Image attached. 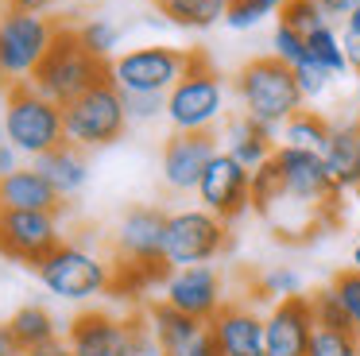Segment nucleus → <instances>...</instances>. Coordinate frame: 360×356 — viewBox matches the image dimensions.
Instances as JSON below:
<instances>
[{
	"label": "nucleus",
	"mask_w": 360,
	"mask_h": 356,
	"mask_svg": "<svg viewBox=\"0 0 360 356\" xmlns=\"http://www.w3.org/2000/svg\"><path fill=\"white\" fill-rule=\"evenodd\" d=\"M310 356H360L356 352V333L318 329L314 341H310Z\"/></svg>",
	"instance_id": "obj_35"
},
{
	"label": "nucleus",
	"mask_w": 360,
	"mask_h": 356,
	"mask_svg": "<svg viewBox=\"0 0 360 356\" xmlns=\"http://www.w3.org/2000/svg\"><path fill=\"white\" fill-rule=\"evenodd\" d=\"M352 124H356V136H360V113H356V120H352Z\"/></svg>",
	"instance_id": "obj_49"
},
{
	"label": "nucleus",
	"mask_w": 360,
	"mask_h": 356,
	"mask_svg": "<svg viewBox=\"0 0 360 356\" xmlns=\"http://www.w3.org/2000/svg\"><path fill=\"white\" fill-rule=\"evenodd\" d=\"M35 167L47 174V182L55 186L58 193H63V201L74 198V193H82V190H86V182H89L86 147H74V144H63V147H55V151L39 155Z\"/></svg>",
	"instance_id": "obj_21"
},
{
	"label": "nucleus",
	"mask_w": 360,
	"mask_h": 356,
	"mask_svg": "<svg viewBox=\"0 0 360 356\" xmlns=\"http://www.w3.org/2000/svg\"><path fill=\"white\" fill-rule=\"evenodd\" d=\"M58 0H4V8H12V12H35V15H43V12H51Z\"/></svg>",
	"instance_id": "obj_39"
},
{
	"label": "nucleus",
	"mask_w": 360,
	"mask_h": 356,
	"mask_svg": "<svg viewBox=\"0 0 360 356\" xmlns=\"http://www.w3.org/2000/svg\"><path fill=\"white\" fill-rule=\"evenodd\" d=\"M264 329H267V356H310V341L318 333L310 294L275 302L271 314L264 317Z\"/></svg>",
	"instance_id": "obj_15"
},
{
	"label": "nucleus",
	"mask_w": 360,
	"mask_h": 356,
	"mask_svg": "<svg viewBox=\"0 0 360 356\" xmlns=\"http://www.w3.org/2000/svg\"><path fill=\"white\" fill-rule=\"evenodd\" d=\"M24 348L16 345V337H12V329H8V322H0V356H20Z\"/></svg>",
	"instance_id": "obj_43"
},
{
	"label": "nucleus",
	"mask_w": 360,
	"mask_h": 356,
	"mask_svg": "<svg viewBox=\"0 0 360 356\" xmlns=\"http://www.w3.org/2000/svg\"><path fill=\"white\" fill-rule=\"evenodd\" d=\"M27 356H74V352H70V345H66V341L58 337V341H51V345L35 348V352H27Z\"/></svg>",
	"instance_id": "obj_44"
},
{
	"label": "nucleus",
	"mask_w": 360,
	"mask_h": 356,
	"mask_svg": "<svg viewBox=\"0 0 360 356\" xmlns=\"http://www.w3.org/2000/svg\"><path fill=\"white\" fill-rule=\"evenodd\" d=\"M229 4H240V0H229Z\"/></svg>",
	"instance_id": "obj_51"
},
{
	"label": "nucleus",
	"mask_w": 360,
	"mask_h": 356,
	"mask_svg": "<svg viewBox=\"0 0 360 356\" xmlns=\"http://www.w3.org/2000/svg\"><path fill=\"white\" fill-rule=\"evenodd\" d=\"M63 213L39 209H0V255L12 263L39 267L63 244Z\"/></svg>",
	"instance_id": "obj_11"
},
{
	"label": "nucleus",
	"mask_w": 360,
	"mask_h": 356,
	"mask_svg": "<svg viewBox=\"0 0 360 356\" xmlns=\"http://www.w3.org/2000/svg\"><path fill=\"white\" fill-rule=\"evenodd\" d=\"M283 201V174H279V163L275 155L264 163V167L252 170V209L259 217H271Z\"/></svg>",
	"instance_id": "obj_26"
},
{
	"label": "nucleus",
	"mask_w": 360,
	"mask_h": 356,
	"mask_svg": "<svg viewBox=\"0 0 360 356\" xmlns=\"http://www.w3.org/2000/svg\"><path fill=\"white\" fill-rule=\"evenodd\" d=\"M4 132L8 144L27 159L55 151L66 144V124H63V105L39 93L32 82H8L4 85Z\"/></svg>",
	"instance_id": "obj_2"
},
{
	"label": "nucleus",
	"mask_w": 360,
	"mask_h": 356,
	"mask_svg": "<svg viewBox=\"0 0 360 356\" xmlns=\"http://www.w3.org/2000/svg\"><path fill=\"white\" fill-rule=\"evenodd\" d=\"M329 286H333V294L341 298L345 314H349L352 329L360 333V271L356 267H341L333 279H329Z\"/></svg>",
	"instance_id": "obj_34"
},
{
	"label": "nucleus",
	"mask_w": 360,
	"mask_h": 356,
	"mask_svg": "<svg viewBox=\"0 0 360 356\" xmlns=\"http://www.w3.org/2000/svg\"><path fill=\"white\" fill-rule=\"evenodd\" d=\"M143 317H148V325L155 329L159 345H163L167 352H174V348H182V345H190V341H198L205 329H210L205 322H198V317L182 314L179 306H171L167 298L148 302V306H143Z\"/></svg>",
	"instance_id": "obj_22"
},
{
	"label": "nucleus",
	"mask_w": 360,
	"mask_h": 356,
	"mask_svg": "<svg viewBox=\"0 0 360 356\" xmlns=\"http://www.w3.org/2000/svg\"><path fill=\"white\" fill-rule=\"evenodd\" d=\"M295 294H302V279L290 267H271L256 283V298H267V302H283V298H295Z\"/></svg>",
	"instance_id": "obj_30"
},
{
	"label": "nucleus",
	"mask_w": 360,
	"mask_h": 356,
	"mask_svg": "<svg viewBox=\"0 0 360 356\" xmlns=\"http://www.w3.org/2000/svg\"><path fill=\"white\" fill-rule=\"evenodd\" d=\"M35 271H39V283L66 302H89L97 294H109L112 286V263L70 240H63Z\"/></svg>",
	"instance_id": "obj_7"
},
{
	"label": "nucleus",
	"mask_w": 360,
	"mask_h": 356,
	"mask_svg": "<svg viewBox=\"0 0 360 356\" xmlns=\"http://www.w3.org/2000/svg\"><path fill=\"white\" fill-rule=\"evenodd\" d=\"M58 35V23L35 12H12L4 8L0 15V82H27L43 54L51 51Z\"/></svg>",
	"instance_id": "obj_8"
},
{
	"label": "nucleus",
	"mask_w": 360,
	"mask_h": 356,
	"mask_svg": "<svg viewBox=\"0 0 360 356\" xmlns=\"http://www.w3.org/2000/svg\"><path fill=\"white\" fill-rule=\"evenodd\" d=\"M225 116V77L205 51H190V66L167 93V120L174 132H213Z\"/></svg>",
	"instance_id": "obj_4"
},
{
	"label": "nucleus",
	"mask_w": 360,
	"mask_h": 356,
	"mask_svg": "<svg viewBox=\"0 0 360 356\" xmlns=\"http://www.w3.org/2000/svg\"><path fill=\"white\" fill-rule=\"evenodd\" d=\"M221 151V139L213 132H171L163 144V186L174 193L198 190L205 167Z\"/></svg>",
	"instance_id": "obj_13"
},
{
	"label": "nucleus",
	"mask_w": 360,
	"mask_h": 356,
	"mask_svg": "<svg viewBox=\"0 0 360 356\" xmlns=\"http://www.w3.org/2000/svg\"><path fill=\"white\" fill-rule=\"evenodd\" d=\"M78 39H82V46H86L89 54H97V58L109 62L112 54H117V46H120V27H117L112 20L94 15V20H86V23L78 27Z\"/></svg>",
	"instance_id": "obj_28"
},
{
	"label": "nucleus",
	"mask_w": 360,
	"mask_h": 356,
	"mask_svg": "<svg viewBox=\"0 0 360 356\" xmlns=\"http://www.w3.org/2000/svg\"><path fill=\"white\" fill-rule=\"evenodd\" d=\"M271 54H275L279 62H287L290 70H295V66H302V62L310 58V46H306V35H298L295 27H287V23H275Z\"/></svg>",
	"instance_id": "obj_32"
},
{
	"label": "nucleus",
	"mask_w": 360,
	"mask_h": 356,
	"mask_svg": "<svg viewBox=\"0 0 360 356\" xmlns=\"http://www.w3.org/2000/svg\"><path fill=\"white\" fill-rule=\"evenodd\" d=\"M295 77H298V89H302V97L306 101H314V97H321V93L329 89V82H333V74H329L326 66H321L318 58H306L302 66H295Z\"/></svg>",
	"instance_id": "obj_37"
},
{
	"label": "nucleus",
	"mask_w": 360,
	"mask_h": 356,
	"mask_svg": "<svg viewBox=\"0 0 360 356\" xmlns=\"http://www.w3.org/2000/svg\"><path fill=\"white\" fill-rule=\"evenodd\" d=\"M321 159L329 167V178L337 182V190L360 193V136L352 120H333L329 144L321 147Z\"/></svg>",
	"instance_id": "obj_20"
},
{
	"label": "nucleus",
	"mask_w": 360,
	"mask_h": 356,
	"mask_svg": "<svg viewBox=\"0 0 360 356\" xmlns=\"http://www.w3.org/2000/svg\"><path fill=\"white\" fill-rule=\"evenodd\" d=\"M63 193L47 182L39 167H20L0 178V209H39V213H63Z\"/></svg>",
	"instance_id": "obj_18"
},
{
	"label": "nucleus",
	"mask_w": 360,
	"mask_h": 356,
	"mask_svg": "<svg viewBox=\"0 0 360 356\" xmlns=\"http://www.w3.org/2000/svg\"><path fill=\"white\" fill-rule=\"evenodd\" d=\"M12 170H20V151L12 144H0V178L12 174Z\"/></svg>",
	"instance_id": "obj_42"
},
{
	"label": "nucleus",
	"mask_w": 360,
	"mask_h": 356,
	"mask_svg": "<svg viewBox=\"0 0 360 356\" xmlns=\"http://www.w3.org/2000/svg\"><path fill=\"white\" fill-rule=\"evenodd\" d=\"M66 345L74 356H128V322L105 310H82L66 325Z\"/></svg>",
	"instance_id": "obj_17"
},
{
	"label": "nucleus",
	"mask_w": 360,
	"mask_h": 356,
	"mask_svg": "<svg viewBox=\"0 0 360 356\" xmlns=\"http://www.w3.org/2000/svg\"><path fill=\"white\" fill-rule=\"evenodd\" d=\"M194 193L202 201V209H210L221 221L233 224L236 217H244L252 209V170L244 163H236L229 151H217Z\"/></svg>",
	"instance_id": "obj_12"
},
{
	"label": "nucleus",
	"mask_w": 360,
	"mask_h": 356,
	"mask_svg": "<svg viewBox=\"0 0 360 356\" xmlns=\"http://www.w3.org/2000/svg\"><path fill=\"white\" fill-rule=\"evenodd\" d=\"M39 93H47L58 105H70L74 97L89 93L94 85L109 82V62L89 54L78 39V27H58L51 51L43 54V62L35 66V74L27 77Z\"/></svg>",
	"instance_id": "obj_3"
},
{
	"label": "nucleus",
	"mask_w": 360,
	"mask_h": 356,
	"mask_svg": "<svg viewBox=\"0 0 360 356\" xmlns=\"http://www.w3.org/2000/svg\"><path fill=\"white\" fill-rule=\"evenodd\" d=\"M252 4H256V12H259V15H264V20H267V15H279L283 8L290 4V0H252Z\"/></svg>",
	"instance_id": "obj_45"
},
{
	"label": "nucleus",
	"mask_w": 360,
	"mask_h": 356,
	"mask_svg": "<svg viewBox=\"0 0 360 356\" xmlns=\"http://www.w3.org/2000/svg\"><path fill=\"white\" fill-rule=\"evenodd\" d=\"M329 132H333V120H326L321 113L302 108V113H295L287 124H283L279 144H287V147H306V151H321V147L329 144Z\"/></svg>",
	"instance_id": "obj_25"
},
{
	"label": "nucleus",
	"mask_w": 360,
	"mask_h": 356,
	"mask_svg": "<svg viewBox=\"0 0 360 356\" xmlns=\"http://www.w3.org/2000/svg\"><path fill=\"white\" fill-rule=\"evenodd\" d=\"M63 124H66V144L74 147H109L117 139H124L128 132V113H124V93L109 82L94 85L89 93L74 97L70 105H63Z\"/></svg>",
	"instance_id": "obj_5"
},
{
	"label": "nucleus",
	"mask_w": 360,
	"mask_h": 356,
	"mask_svg": "<svg viewBox=\"0 0 360 356\" xmlns=\"http://www.w3.org/2000/svg\"><path fill=\"white\" fill-rule=\"evenodd\" d=\"M167 356H221V348H217V341H213V333L205 329L198 341H190V345L174 348V352H167Z\"/></svg>",
	"instance_id": "obj_38"
},
{
	"label": "nucleus",
	"mask_w": 360,
	"mask_h": 356,
	"mask_svg": "<svg viewBox=\"0 0 360 356\" xmlns=\"http://www.w3.org/2000/svg\"><path fill=\"white\" fill-rule=\"evenodd\" d=\"M233 89L240 97V113H248L252 120H259L271 132H283V124L295 113H302L306 105L295 70L287 62H279L275 54L248 58L240 66V74L233 77Z\"/></svg>",
	"instance_id": "obj_1"
},
{
	"label": "nucleus",
	"mask_w": 360,
	"mask_h": 356,
	"mask_svg": "<svg viewBox=\"0 0 360 356\" xmlns=\"http://www.w3.org/2000/svg\"><path fill=\"white\" fill-rule=\"evenodd\" d=\"M221 356H267V329L264 317L248 302H225L210 322Z\"/></svg>",
	"instance_id": "obj_16"
},
{
	"label": "nucleus",
	"mask_w": 360,
	"mask_h": 356,
	"mask_svg": "<svg viewBox=\"0 0 360 356\" xmlns=\"http://www.w3.org/2000/svg\"><path fill=\"white\" fill-rule=\"evenodd\" d=\"M124 113L128 124L159 120V116H167V97L163 93H124Z\"/></svg>",
	"instance_id": "obj_36"
},
{
	"label": "nucleus",
	"mask_w": 360,
	"mask_h": 356,
	"mask_svg": "<svg viewBox=\"0 0 360 356\" xmlns=\"http://www.w3.org/2000/svg\"><path fill=\"white\" fill-rule=\"evenodd\" d=\"M275 163H279V174H283L279 209L290 205V209H298V213H306L310 221H318L321 209H329L337 198H341L337 182L329 178V167H326V159H321V151L279 144L275 147ZM279 209H275V213H279ZM275 213L267 217V221H275Z\"/></svg>",
	"instance_id": "obj_6"
},
{
	"label": "nucleus",
	"mask_w": 360,
	"mask_h": 356,
	"mask_svg": "<svg viewBox=\"0 0 360 356\" xmlns=\"http://www.w3.org/2000/svg\"><path fill=\"white\" fill-rule=\"evenodd\" d=\"M345 31H349V35H360V4L345 15Z\"/></svg>",
	"instance_id": "obj_46"
},
{
	"label": "nucleus",
	"mask_w": 360,
	"mask_h": 356,
	"mask_svg": "<svg viewBox=\"0 0 360 356\" xmlns=\"http://www.w3.org/2000/svg\"><path fill=\"white\" fill-rule=\"evenodd\" d=\"M0 144H8V132H4V105H0Z\"/></svg>",
	"instance_id": "obj_47"
},
{
	"label": "nucleus",
	"mask_w": 360,
	"mask_h": 356,
	"mask_svg": "<svg viewBox=\"0 0 360 356\" xmlns=\"http://www.w3.org/2000/svg\"><path fill=\"white\" fill-rule=\"evenodd\" d=\"M8 329H12V337H16V345L24 348V352H35V348L58 341L55 314H51V310H43V306H35V302L20 306L16 314L8 317Z\"/></svg>",
	"instance_id": "obj_23"
},
{
	"label": "nucleus",
	"mask_w": 360,
	"mask_h": 356,
	"mask_svg": "<svg viewBox=\"0 0 360 356\" xmlns=\"http://www.w3.org/2000/svg\"><path fill=\"white\" fill-rule=\"evenodd\" d=\"M356 352H360V333H356Z\"/></svg>",
	"instance_id": "obj_50"
},
{
	"label": "nucleus",
	"mask_w": 360,
	"mask_h": 356,
	"mask_svg": "<svg viewBox=\"0 0 360 356\" xmlns=\"http://www.w3.org/2000/svg\"><path fill=\"white\" fill-rule=\"evenodd\" d=\"M279 23L295 27L298 35H314L318 27H326V23H329V15L321 12L318 0H290V4L279 12Z\"/></svg>",
	"instance_id": "obj_31"
},
{
	"label": "nucleus",
	"mask_w": 360,
	"mask_h": 356,
	"mask_svg": "<svg viewBox=\"0 0 360 356\" xmlns=\"http://www.w3.org/2000/svg\"><path fill=\"white\" fill-rule=\"evenodd\" d=\"M124 322H128V356H167V348L159 345V337H155V329L148 325L143 310L128 314Z\"/></svg>",
	"instance_id": "obj_33"
},
{
	"label": "nucleus",
	"mask_w": 360,
	"mask_h": 356,
	"mask_svg": "<svg viewBox=\"0 0 360 356\" xmlns=\"http://www.w3.org/2000/svg\"><path fill=\"white\" fill-rule=\"evenodd\" d=\"M190 66V51L179 46H136L109 62V77L120 93H171Z\"/></svg>",
	"instance_id": "obj_10"
},
{
	"label": "nucleus",
	"mask_w": 360,
	"mask_h": 356,
	"mask_svg": "<svg viewBox=\"0 0 360 356\" xmlns=\"http://www.w3.org/2000/svg\"><path fill=\"white\" fill-rule=\"evenodd\" d=\"M318 4H321V12H326L329 20H345V15H349L360 0H318Z\"/></svg>",
	"instance_id": "obj_40"
},
{
	"label": "nucleus",
	"mask_w": 360,
	"mask_h": 356,
	"mask_svg": "<svg viewBox=\"0 0 360 356\" xmlns=\"http://www.w3.org/2000/svg\"><path fill=\"white\" fill-rule=\"evenodd\" d=\"M349 267H356V271H360V244L352 248V260H349Z\"/></svg>",
	"instance_id": "obj_48"
},
{
	"label": "nucleus",
	"mask_w": 360,
	"mask_h": 356,
	"mask_svg": "<svg viewBox=\"0 0 360 356\" xmlns=\"http://www.w3.org/2000/svg\"><path fill=\"white\" fill-rule=\"evenodd\" d=\"M163 298L171 306H179L182 314L198 317L210 325L217 317V310L225 306V279L217 267L198 263V267H174L171 279L163 283Z\"/></svg>",
	"instance_id": "obj_14"
},
{
	"label": "nucleus",
	"mask_w": 360,
	"mask_h": 356,
	"mask_svg": "<svg viewBox=\"0 0 360 356\" xmlns=\"http://www.w3.org/2000/svg\"><path fill=\"white\" fill-rule=\"evenodd\" d=\"M0 15H4V12H0Z\"/></svg>",
	"instance_id": "obj_53"
},
{
	"label": "nucleus",
	"mask_w": 360,
	"mask_h": 356,
	"mask_svg": "<svg viewBox=\"0 0 360 356\" xmlns=\"http://www.w3.org/2000/svg\"><path fill=\"white\" fill-rule=\"evenodd\" d=\"M159 15L174 27L205 31L229 15V0H159Z\"/></svg>",
	"instance_id": "obj_24"
},
{
	"label": "nucleus",
	"mask_w": 360,
	"mask_h": 356,
	"mask_svg": "<svg viewBox=\"0 0 360 356\" xmlns=\"http://www.w3.org/2000/svg\"><path fill=\"white\" fill-rule=\"evenodd\" d=\"M306 46H310V54L321 62V66L329 70V74H349V54H345V43H341V35H337L333 27H318L314 35H306Z\"/></svg>",
	"instance_id": "obj_27"
},
{
	"label": "nucleus",
	"mask_w": 360,
	"mask_h": 356,
	"mask_svg": "<svg viewBox=\"0 0 360 356\" xmlns=\"http://www.w3.org/2000/svg\"><path fill=\"white\" fill-rule=\"evenodd\" d=\"M275 136H279V132L264 128V124L252 120L248 113H236V116H229V124H225L221 151H229L236 163H244L248 170H256V167H264V163L275 155V147H279Z\"/></svg>",
	"instance_id": "obj_19"
},
{
	"label": "nucleus",
	"mask_w": 360,
	"mask_h": 356,
	"mask_svg": "<svg viewBox=\"0 0 360 356\" xmlns=\"http://www.w3.org/2000/svg\"><path fill=\"white\" fill-rule=\"evenodd\" d=\"M341 43H345V54H349V70L360 77V35H349V31H345Z\"/></svg>",
	"instance_id": "obj_41"
},
{
	"label": "nucleus",
	"mask_w": 360,
	"mask_h": 356,
	"mask_svg": "<svg viewBox=\"0 0 360 356\" xmlns=\"http://www.w3.org/2000/svg\"><path fill=\"white\" fill-rule=\"evenodd\" d=\"M310 306H314V317H318V329L356 333L349 322V314H345V306H341V298L333 294V286H318V291L310 294Z\"/></svg>",
	"instance_id": "obj_29"
},
{
	"label": "nucleus",
	"mask_w": 360,
	"mask_h": 356,
	"mask_svg": "<svg viewBox=\"0 0 360 356\" xmlns=\"http://www.w3.org/2000/svg\"><path fill=\"white\" fill-rule=\"evenodd\" d=\"M20 356H27V352H20Z\"/></svg>",
	"instance_id": "obj_52"
},
{
	"label": "nucleus",
	"mask_w": 360,
	"mask_h": 356,
	"mask_svg": "<svg viewBox=\"0 0 360 356\" xmlns=\"http://www.w3.org/2000/svg\"><path fill=\"white\" fill-rule=\"evenodd\" d=\"M229 252V221H221L210 209H179L167 213V240L163 260L171 267H198L213 263Z\"/></svg>",
	"instance_id": "obj_9"
}]
</instances>
